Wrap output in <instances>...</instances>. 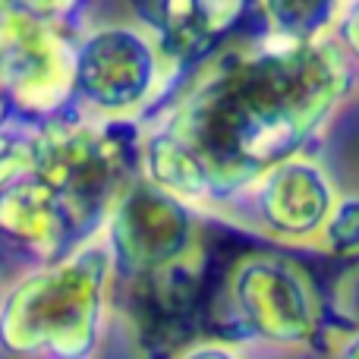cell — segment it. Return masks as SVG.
Listing matches in <instances>:
<instances>
[{"mask_svg":"<svg viewBox=\"0 0 359 359\" xmlns=\"http://www.w3.org/2000/svg\"><path fill=\"white\" fill-rule=\"evenodd\" d=\"M180 67L139 22H114L76 35L73 98L88 117L142 120L168 98Z\"/></svg>","mask_w":359,"mask_h":359,"instance_id":"obj_4","label":"cell"},{"mask_svg":"<svg viewBox=\"0 0 359 359\" xmlns=\"http://www.w3.org/2000/svg\"><path fill=\"white\" fill-rule=\"evenodd\" d=\"M114 316V259L104 233L67 255L38 262L0 299V353L88 356Z\"/></svg>","mask_w":359,"mask_h":359,"instance_id":"obj_3","label":"cell"},{"mask_svg":"<svg viewBox=\"0 0 359 359\" xmlns=\"http://www.w3.org/2000/svg\"><path fill=\"white\" fill-rule=\"evenodd\" d=\"M356 86V63L331 38H293L265 19L236 25L186 67L142 117V177L215 215L265 168L312 151Z\"/></svg>","mask_w":359,"mask_h":359,"instance_id":"obj_1","label":"cell"},{"mask_svg":"<svg viewBox=\"0 0 359 359\" xmlns=\"http://www.w3.org/2000/svg\"><path fill=\"white\" fill-rule=\"evenodd\" d=\"M211 252L205 274L202 331L246 350H309L328 328V293L284 246Z\"/></svg>","mask_w":359,"mask_h":359,"instance_id":"obj_2","label":"cell"},{"mask_svg":"<svg viewBox=\"0 0 359 359\" xmlns=\"http://www.w3.org/2000/svg\"><path fill=\"white\" fill-rule=\"evenodd\" d=\"M4 290H6V284H4V278H0V299H4Z\"/></svg>","mask_w":359,"mask_h":359,"instance_id":"obj_13","label":"cell"},{"mask_svg":"<svg viewBox=\"0 0 359 359\" xmlns=\"http://www.w3.org/2000/svg\"><path fill=\"white\" fill-rule=\"evenodd\" d=\"M246 0H130V10L180 67L198 63L233 32Z\"/></svg>","mask_w":359,"mask_h":359,"instance_id":"obj_7","label":"cell"},{"mask_svg":"<svg viewBox=\"0 0 359 359\" xmlns=\"http://www.w3.org/2000/svg\"><path fill=\"white\" fill-rule=\"evenodd\" d=\"M337 198V186L312 151L265 168L230 196L208 221H224L262 243L284 249H316L318 230Z\"/></svg>","mask_w":359,"mask_h":359,"instance_id":"obj_5","label":"cell"},{"mask_svg":"<svg viewBox=\"0 0 359 359\" xmlns=\"http://www.w3.org/2000/svg\"><path fill=\"white\" fill-rule=\"evenodd\" d=\"M10 4L25 6V10L38 13V16H44V19H57V22L76 25V16H79L86 0H10Z\"/></svg>","mask_w":359,"mask_h":359,"instance_id":"obj_11","label":"cell"},{"mask_svg":"<svg viewBox=\"0 0 359 359\" xmlns=\"http://www.w3.org/2000/svg\"><path fill=\"white\" fill-rule=\"evenodd\" d=\"M328 32L344 48V54L353 63H359V0H344L341 10L334 13V22H331Z\"/></svg>","mask_w":359,"mask_h":359,"instance_id":"obj_10","label":"cell"},{"mask_svg":"<svg viewBox=\"0 0 359 359\" xmlns=\"http://www.w3.org/2000/svg\"><path fill=\"white\" fill-rule=\"evenodd\" d=\"M344 0H259L268 25L293 38L325 35Z\"/></svg>","mask_w":359,"mask_h":359,"instance_id":"obj_8","label":"cell"},{"mask_svg":"<svg viewBox=\"0 0 359 359\" xmlns=\"http://www.w3.org/2000/svg\"><path fill=\"white\" fill-rule=\"evenodd\" d=\"M10 117H16V107H13V101H10V95H6V88L0 86V123H4V120H10Z\"/></svg>","mask_w":359,"mask_h":359,"instance_id":"obj_12","label":"cell"},{"mask_svg":"<svg viewBox=\"0 0 359 359\" xmlns=\"http://www.w3.org/2000/svg\"><path fill=\"white\" fill-rule=\"evenodd\" d=\"M316 249L328 259H353L359 252V192L337 196L318 230Z\"/></svg>","mask_w":359,"mask_h":359,"instance_id":"obj_9","label":"cell"},{"mask_svg":"<svg viewBox=\"0 0 359 359\" xmlns=\"http://www.w3.org/2000/svg\"><path fill=\"white\" fill-rule=\"evenodd\" d=\"M101 233L111 249L114 278H130L202 246L205 215L139 174L114 198Z\"/></svg>","mask_w":359,"mask_h":359,"instance_id":"obj_6","label":"cell"}]
</instances>
